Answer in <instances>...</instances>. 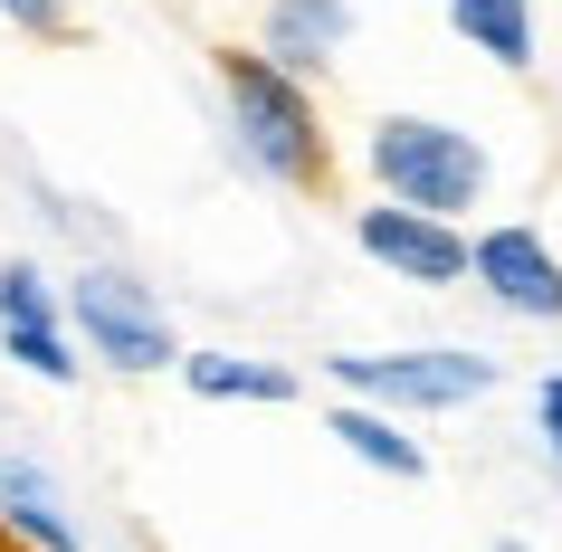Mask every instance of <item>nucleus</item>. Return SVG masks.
Instances as JSON below:
<instances>
[{
    "mask_svg": "<svg viewBox=\"0 0 562 552\" xmlns=\"http://www.w3.org/2000/svg\"><path fill=\"white\" fill-rule=\"evenodd\" d=\"M220 124H229V153L267 191H334V134L315 87H296L286 67H267L258 48H220Z\"/></svg>",
    "mask_w": 562,
    "mask_h": 552,
    "instance_id": "obj_1",
    "label": "nucleus"
},
{
    "mask_svg": "<svg viewBox=\"0 0 562 552\" xmlns=\"http://www.w3.org/2000/svg\"><path fill=\"white\" fill-rule=\"evenodd\" d=\"M362 181L391 210L468 229V210H486V191H496V153L448 115H372L362 124Z\"/></svg>",
    "mask_w": 562,
    "mask_h": 552,
    "instance_id": "obj_2",
    "label": "nucleus"
},
{
    "mask_svg": "<svg viewBox=\"0 0 562 552\" xmlns=\"http://www.w3.org/2000/svg\"><path fill=\"white\" fill-rule=\"evenodd\" d=\"M334 401L391 409V419H458V409L496 401L505 362L476 343H391V352H325Z\"/></svg>",
    "mask_w": 562,
    "mask_h": 552,
    "instance_id": "obj_3",
    "label": "nucleus"
},
{
    "mask_svg": "<svg viewBox=\"0 0 562 552\" xmlns=\"http://www.w3.org/2000/svg\"><path fill=\"white\" fill-rule=\"evenodd\" d=\"M67 334L87 352V372L105 362L115 381H153V372H181V324L162 315V295L134 277L124 258H87L67 277Z\"/></svg>",
    "mask_w": 562,
    "mask_h": 552,
    "instance_id": "obj_4",
    "label": "nucleus"
},
{
    "mask_svg": "<svg viewBox=\"0 0 562 552\" xmlns=\"http://www.w3.org/2000/svg\"><path fill=\"white\" fill-rule=\"evenodd\" d=\"M468 286L505 324H562V248L533 219H486L468 229Z\"/></svg>",
    "mask_w": 562,
    "mask_h": 552,
    "instance_id": "obj_5",
    "label": "nucleus"
},
{
    "mask_svg": "<svg viewBox=\"0 0 562 552\" xmlns=\"http://www.w3.org/2000/svg\"><path fill=\"white\" fill-rule=\"evenodd\" d=\"M0 352L30 381H48V391H77L87 381V352L67 334V286L38 258H0Z\"/></svg>",
    "mask_w": 562,
    "mask_h": 552,
    "instance_id": "obj_6",
    "label": "nucleus"
},
{
    "mask_svg": "<svg viewBox=\"0 0 562 552\" xmlns=\"http://www.w3.org/2000/svg\"><path fill=\"white\" fill-rule=\"evenodd\" d=\"M353 248L382 277L419 295H458L468 286V229H448V219H419V210H391V201H362L353 210Z\"/></svg>",
    "mask_w": 562,
    "mask_h": 552,
    "instance_id": "obj_7",
    "label": "nucleus"
},
{
    "mask_svg": "<svg viewBox=\"0 0 562 552\" xmlns=\"http://www.w3.org/2000/svg\"><path fill=\"white\" fill-rule=\"evenodd\" d=\"M344 48H353V0H267L258 10V58L286 67L296 87L334 77Z\"/></svg>",
    "mask_w": 562,
    "mask_h": 552,
    "instance_id": "obj_8",
    "label": "nucleus"
},
{
    "mask_svg": "<svg viewBox=\"0 0 562 552\" xmlns=\"http://www.w3.org/2000/svg\"><path fill=\"white\" fill-rule=\"evenodd\" d=\"M0 533L20 552H87V523L38 458H0Z\"/></svg>",
    "mask_w": 562,
    "mask_h": 552,
    "instance_id": "obj_9",
    "label": "nucleus"
},
{
    "mask_svg": "<svg viewBox=\"0 0 562 552\" xmlns=\"http://www.w3.org/2000/svg\"><path fill=\"white\" fill-rule=\"evenodd\" d=\"M181 391L210 409H286L305 391L296 362H267V352H229V343H201L181 352Z\"/></svg>",
    "mask_w": 562,
    "mask_h": 552,
    "instance_id": "obj_10",
    "label": "nucleus"
},
{
    "mask_svg": "<svg viewBox=\"0 0 562 552\" xmlns=\"http://www.w3.org/2000/svg\"><path fill=\"white\" fill-rule=\"evenodd\" d=\"M439 10H448V38H468L486 67L533 77V58H543V20H533V0H439Z\"/></svg>",
    "mask_w": 562,
    "mask_h": 552,
    "instance_id": "obj_11",
    "label": "nucleus"
},
{
    "mask_svg": "<svg viewBox=\"0 0 562 552\" xmlns=\"http://www.w3.org/2000/svg\"><path fill=\"white\" fill-rule=\"evenodd\" d=\"M325 438H334L353 466H372V476H401V486H419V476H429V448H419L411 419H391V409L334 401V409H325Z\"/></svg>",
    "mask_w": 562,
    "mask_h": 552,
    "instance_id": "obj_12",
    "label": "nucleus"
},
{
    "mask_svg": "<svg viewBox=\"0 0 562 552\" xmlns=\"http://www.w3.org/2000/svg\"><path fill=\"white\" fill-rule=\"evenodd\" d=\"M0 20H10L20 38H48V48L77 38V10H67V0H0Z\"/></svg>",
    "mask_w": 562,
    "mask_h": 552,
    "instance_id": "obj_13",
    "label": "nucleus"
},
{
    "mask_svg": "<svg viewBox=\"0 0 562 552\" xmlns=\"http://www.w3.org/2000/svg\"><path fill=\"white\" fill-rule=\"evenodd\" d=\"M533 438H543V458L562 466V372L533 381Z\"/></svg>",
    "mask_w": 562,
    "mask_h": 552,
    "instance_id": "obj_14",
    "label": "nucleus"
},
{
    "mask_svg": "<svg viewBox=\"0 0 562 552\" xmlns=\"http://www.w3.org/2000/svg\"><path fill=\"white\" fill-rule=\"evenodd\" d=\"M486 552H533V543H525V533H496V543H486Z\"/></svg>",
    "mask_w": 562,
    "mask_h": 552,
    "instance_id": "obj_15",
    "label": "nucleus"
},
{
    "mask_svg": "<svg viewBox=\"0 0 562 552\" xmlns=\"http://www.w3.org/2000/svg\"><path fill=\"white\" fill-rule=\"evenodd\" d=\"M0 552H20V543H10V533H0Z\"/></svg>",
    "mask_w": 562,
    "mask_h": 552,
    "instance_id": "obj_16",
    "label": "nucleus"
}]
</instances>
